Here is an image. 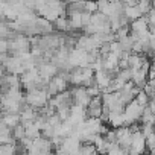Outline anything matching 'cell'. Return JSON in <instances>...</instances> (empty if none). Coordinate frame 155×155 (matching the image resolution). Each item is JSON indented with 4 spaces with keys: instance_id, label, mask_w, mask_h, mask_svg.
<instances>
[{
    "instance_id": "18",
    "label": "cell",
    "mask_w": 155,
    "mask_h": 155,
    "mask_svg": "<svg viewBox=\"0 0 155 155\" xmlns=\"http://www.w3.org/2000/svg\"><path fill=\"white\" fill-rule=\"evenodd\" d=\"M12 137H14L15 141H20V140H23L26 137V129H25V125L23 123H20L15 128H12Z\"/></svg>"
},
{
    "instance_id": "11",
    "label": "cell",
    "mask_w": 155,
    "mask_h": 155,
    "mask_svg": "<svg viewBox=\"0 0 155 155\" xmlns=\"http://www.w3.org/2000/svg\"><path fill=\"white\" fill-rule=\"evenodd\" d=\"M107 123H108L110 126H113L114 129H116V128H120V126H125V117H123V113H110Z\"/></svg>"
},
{
    "instance_id": "22",
    "label": "cell",
    "mask_w": 155,
    "mask_h": 155,
    "mask_svg": "<svg viewBox=\"0 0 155 155\" xmlns=\"http://www.w3.org/2000/svg\"><path fill=\"white\" fill-rule=\"evenodd\" d=\"M149 99H150V97H149V96H147V94H146L143 90H140V91L137 93V96H135V101H137V102H138L141 107H147V104H149Z\"/></svg>"
},
{
    "instance_id": "28",
    "label": "cell",
    "mask_w": 155,
    "mask_h": 155,
    "mask_svg": "<svg viewBox=\"0 0 155 155\" xmlns=\"http://www.w3.org/2000/svg\"><path fill=\"white\" fill-rule=\"evenodd\" d=\"M146 2H152V0H146Z\"/></svg>"
},
{
    "instance_id": "26",
    "label": "cell",
    "mask_w": 155,
    "mask_h": 155,
    "mask_svg": "<svg viewBox=\"0 0 155 155\" xmlns=\"http://www.w3.org/2000/svg\"><path fill=\"white\" fill-rule=\"evenodd\" d=\"M8 35H9V29H8V26L0 25V38H5V37H8Z\"/></svg>"
},
{
    "instance_id": "27",
    "label": "cell",
    "mask_w": 155,
    "mask_h": 155,
    "mask_svg": "<svg viewBox=\"0 0 155 155\" xmlns=\"http://www.w3.org/2000/svg\"><path fill=\"white\" fill-rule=\"evenodd\" d=\"M110 3H119V2H122V0H108Z\"/></svg>"
},
{
    "instance_id": "16",
    "label": "cell",
    "mask_w": 155,
    "mask_h": 155,
    "mask_svg": "<svg viewBox=\"0 0 155 155\" xmlns=\"http://www.w3.org/2000/svg\"><path fill=\"white\" fill-rule=\"evenodd\" d=\"M123 14L131 20V23L134 21V20H137V18H140V17H143L141 15V12L138 11V8L137 6H128V5H125V8H123Z\"/></svg>"
},
{
    "instance_id": "15",
    "label": "cell",
    "mask_w": 155,
    "mask_h": 155,
    "mask_svg": "<svg viewBox=\"0 0 155 155\" xmlns=\"http://www.w3.org/2000/svg\"><path fill=\"white\" fill-rule=\"evenodd\" d=\"M68 20H70V26L71 29H82V12H68L67 14Z\"/></svg>"
},
{
    "instance_id": "10",
    "label": "cell",
    "mask_w": 155,
    "mask_h": 155,
    "mask_svg": "<svg viewBox=\"0 0 155 155\" xmlns=\"http://www.w3.org/2000/svg\"><path fill=\"white\" fill-rule=\"evenodd\" d=\"M2 120H3L5 125H6L8 128H11V129L21 123L20 114H17V113H5V114L2 116Z\"/></svg>"
},
{
    "instance_id": "8",
    "label": "cell",
    "mask_w": 155,
    "mask_h": 155,
    "mask_svg": "<svg viewBox=\"0 0 155 155\" xmlns=\"http://www.w3.org/2000/svg\"><path fill=\"white\" fill-rule=\"evenodd\" d=\"M131 81H132V84H134L137 88L143 90V87H144L146 82H147V73L143 71L141 68H140V70H132V78H131Z\"/></svg>"
},
{
    "instance_id": "17",
    "label": "cell",
    "mask_w": 155,
    "mask_h": 155,
    "mask_svg": "<svg viewBox=\"0 0 155 155\" xmlns=\"http://www.w3.org/2000/svg\"><path fill=\"white\" fill-rule=\"evenodd\" d=\"M15 152H17V141L0 144V155H15Z\"/></svg>"
},
{
    "instance_id": "3",
    "label": "cell",
    "mask_w": 155,
    "mask_h": 155,
    "mask_svg": "<svg viewBox=\"0 0 155 155\" xmlns=\"http://www.w3.org/2000/svg\"><path fill=\"white\" fill-rule=\"evenodd\" d=\"M116 137H117V144L122 149L129 150V147H131V138H132V131L129 129V126L116 128Z\"/></svg>"
},
{
    "instance_id": "20",
    "label": "cell",
    "mask_w": 155,
    "mask_h": 155,
    "mask_svg": "<svg viewBox=\"0 0 155 155\" xmlns=\"http://www.w3.org/2000/svg\"><path fill=\"white\" fill-rule=\"evenodd\" d=\"M135 6H137L138 11L141 12V15L149 14V11L152 9V3H150V2H146V0H137V5H135Z\"/></svg>"
},
{
    "instance_id": "4",
    "label": "cell",
    "mask_w": 155,
    "mask_h": 155,
    "mask_svg": "<svg viewBox=\"0 0 155 155\" xmlns=\"http://www.w3.org/2000/svg\"><path fill=\"white\" fill-rule=\"evenodd\" d=\"M129 150H134L138 155H143L146 150V137L141 131H135L132 132V138H131V147Z\"/></svg>"
},
{
    "instance_id": "24",
    "label": "cell",
    "mask_w": 155,
    "mask_h": 155,
    "mask_svg": "<svg viewBox=\"0 0 155 155\" xmlns=\"http://www.w3.org/2000/svg\"><path fill=\"white\" fill-rule=\"evenodd\" d=\"M146 149H149V150L155 149V132H152L150 135L146 137Z\"/></svg>"
},
{
    "instance_id": "6",
    "label": "cell",
    "mask_w": 155,
    "mask_h": 155,
    "mask_svg": "<svg viewBox=\"0 0 155 155\" xmlns=\"http://www.w3.org/2000/svg\"><path fill=\"white\" fill-rule=\"evenodd\" d=\"M111 81H113V76L107 70H101V71L94 73V82L101 88V91H105L111 85Z\"/></svg>"
},
{
    "instance_id": "21",
    "label": "cell",
    "mask_w": 155,
    "mask_h": 155,
    "mask_svg": "<svg viewBox=\"0 0 155 155\" xmlns=\"http://www.w3.org/2000/svg\"><path fill=\"white\" fill-rule=\"evenodd\" d=\"M116 78H119V79H122L123 82H128L131 81V78H132V70L131 68H123V70H119Z\"/></svg>"
},
{
    "instance_id": "9",
    "label": "cell",
    "mask_w": 155,
    "mask_h": 155,
    "mask_svg": "<svg viewBox=\"0 0 155 155\" xmlns=\"http://www.w3.org/2000/svg\"><path fill=\"white\" fill-rule=\"evenodd\" d=\"M129 29H131V34H135V35H140V34L149 31V29H147V20H146V17L143 15V17L134 20V21L129 25Z\"/></svg>"
},
{
    "instance_id": "5",
    "label": "cell",
    "mask_w": 155,
    "mask_h": 155,
    "mask_svg": "<svg viewBox=\"0 0 155 155\" xmlns=\"http://www.w3.org/2000/svg\"><path fill=\"white\" fill-rule=\"evenodd\" d=\"M71 94H73V102H74L76 105L84 107V108H87L88 104H90V101H91V97L88 96L85 87H74V88L71 90Z\"/></svg>"
},
{
    "instance_id": "13",
    "label": "cell",
    "mask_w": 155,
    "mask_h": 155,
    "mask_svg": "<svg viewBox=\"0 0 155 155\" xmlns=\"http://www.w3.org/2000/svg\"><path fill=\"white\" fill-rule=\"evenodd\" d=\"M23 125H25V129H26V137L34 140V138H38L41 135V129L38 128V125L35 122H26Z\"/></svg>"
},
{
    "instance_id": "23",
    "label": "cell",
    "mask_w": 155,
    "mask_h": 155,
    "mask_svg": "<svg viewBox=\"0 0 155 155\" xmlns=\"http://www.w3.org/2000/svg\"><path fill=\"white\" fill-rule=\"evenodd\" d=\"M84 11L90 12V14L97 12V2H96V0H87L85 5H84Z\"/></svg>"
},
{
    "instance_id": "19",
    "label": "cell",
    "mask_w": 155,
    "mask_h": 155,
    "mask_svg": "<svg viewBox=\"0 0 155 155\" xmlns=\"http://www.w3.org/2000/svg\"><path fill=\"white\" fill-rule=\"evenodd\" d=\"M79 150H81V155H99L96 146L91 144V143H82Z\"/></svg>"
},
{
    "instance_id": "25",
    "label": "cell",
    "mask_w": 155,
    "mask_h": 155,
    "mask_svg": "<svg viewBox=\"0 0 155 155\" xmlns=\"http://www.w3.org/2000/svg\"><path fill=\"white\" fill-rule=\"evenodd\" d=\"M90 23H91V14L84 11V12H82V26L85 28V26H88Z\"/></svg>"
},
{
    "instance_id": "12",
    "label": "cell",
    "mask_w": 155,
    "mask_h": 155,
    "mask_svg": "<svg viewBox=\"0 0 155 155\" xmlns=\"http://www.w3.org/2000/svg\"><path fill=\"white\" fill-rule=\"evenodd\" d=\"M144 59H146V56H143L141 53H131L129 55V59H128L129 68L131 70H140L141 65H143V62H144Z\"/></svg>"
},
{
    "instance_id": "1",
    "label": "cell",
    "mask_w": 155,
    "mask_h": 155,
    "mask_svg": "<svg viewBox=\"0 0 155 155\" xmlns=\"http://www.w3.org/2000/svg\"><path fill=\"white\" fill-rule=\"evenodd\" d=\"M26 104L34 107L35 110H41L43 107H46L49 104V94L46 88H35L26 93Z\"/></svg>"
},
{
    "instance_id": "7",
    "label": "cell",
    "mask_w": 155,
    "mask_h": 155,
    "mask_svg": "<svg viewBox=\"0 0 155 155\" xmlns=\"http://www.w3.org/2000/svg\"><path fill=\"white\" fill-rule=\"evenodd\" d=\"M38 117V110H35L34 107L25 104V107L21 108L20 111V119H21V123H26V122H35V119Z\"/></svg>"
},
{
    "instance_id": "14",
    "label": "cell",
    "mask_w": 155,
    "mask_h": 155,
    "mask_svg": "<svg viewBox=\"0 0 155 155\" xmlns=\"http://www.w3.org/2000/svg\"><path fill=\"white\" fill-rule=\"evenodd\" d=\"M53 25H55V28L59 31V32H70L71 31V26H70V20H68V17H65V15H62V17H58L55 21H53Z\"/></svg>"
},
{
    "instance_id": "2",
    "label": "cell",
    "mask_w": 155,
    "mask_h": 155,
    "mask_svg": "<svg viewBox=\"0 0 155 155\" xmlns=\"http://www.w3.org/2000/svg\"><path fill=\"white\" fill-rule=\"evenodd\" d=\"M143 110H144V107H141L135 99L131 101V102L125 107V110H123L125 126H129V125H132V123H137V122L140 120L141 114H143Z\"/></svg>"
}]
</instances>
